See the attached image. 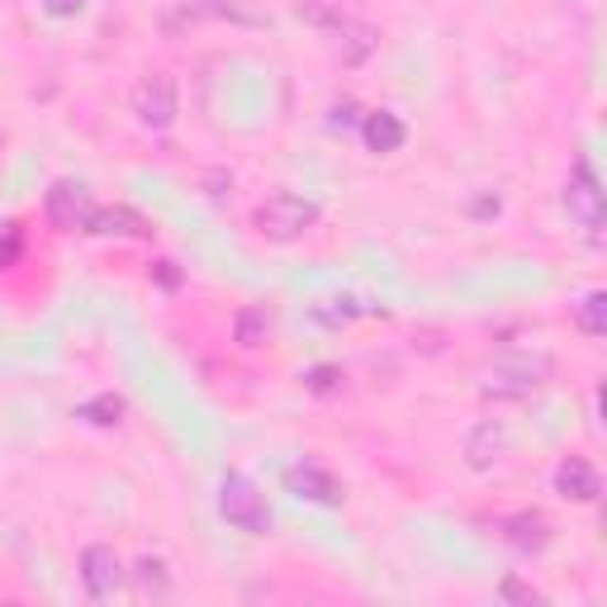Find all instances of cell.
Here are the masks:
<instances>
[{
  "label": "cell",
  "mask_w": 607,
  "mask_h": 607,
  "mask_svg": "<svg viewBox=\"0 0 607 607\" xmlns=\"http://www.w3.org/2000/svg\"><path fill=\"white\" fill-rule=\"evenodd\" d=\"M551 371H555V365H551V356H541V351H513V356L493 361V371L484 380V394L522 398V394H532L536 385H546Z\"/></svg>",
  "instance_id": "obj_1"
},
{
  "label": "cell",
  "mask_w": 607,
  "mask_h": 607,
  "mask_svg": "<svg viewBox=\"0 0 607 607\" xmlns=\"http://www.w3.org/2000/svg\"><path fill=\"white\" fill-rule=\"evenodd\" d=\"M219 513L228 518V526H237V532H252L262 536L270 526V508H266V493L252 484V479L243 475H228L219 489Z\"/></svg>",
  "instance_id": "obj_2"
},
{
  "label": "cell",
  "mask_w": 607,
  "mask_h": 607,
  "mask_svg": "<svg viewBox=\"0 0 607 607\" xmlns=\"http://www.w3.org/2000/svg\"><path fill=\"white\" fill-rule=\"evenodd\" d=\"M318 210L303 195H290V190H276L262 210H257V228L270 237V243H295L303 228H313Z\"/></svg>",
  "instance_id": "obj_3"
},
{
  "label": "cell",
  "mask_w": 607,
  "mask_h": 607,
  "mask_svg": "<svg viewBox=\"0 0 607 607\" xmlns=\"http://www.w3.org/2000/svg\"><path fill=\"white\" fill-rule=\"evenodd\" d=\"M175 109H181V100H175V82H171V76H148V82H138L134 115L148 124V129H167V124L175 119Z\"/></svg>",
  "instance_id": "obj_4"
},
{
  "label": "cell",
  "mask_w": 607,
  "mask_h": 607,
  "mask_svg": "<svg viewBox=\"0 0 607 607\" xmlns=\"http://www.w3.org/2000/svg\"><path fill=\"white\" fill-rule=\"evenodd\" d=\"M565 210L579 228H603V190H598V175L588 162L574 167L569 175V190H565Z\"/></svg>",
  "instance_id": "obj_5"
},
{
  "label": "cell",
  "mask_w": 607,
  "mask_h": 607,
  "mask_svg": "<svg viewBox=\"0 0 607 607\" xmlns=\"http://www.w3.org/2000/svg\"><path fill=\"white\" fill-rule=\"evenodd\" d=\"M82 584L90 598H115V588L124 584V561L109 546H86L82 551Z\"/></svg>",
  "instance_id": "obj_6"
},
{
  "label": "cell",
  "mask_w": 607,
  "mask_h": 607,
  "mask_svg": "<svg viewBox=\"0 0 607 607\" xmlns=\"http://www.w3.org/2000/svg\"><path fill=\"white\" fill-rule=\"evenodd\" d=\"M90 214H95V204H90V195L82 185L62 181V185L47 190V219H53L57 228H86Z\"/></svg>",
  "instance_id": "obj_7"
},
{
  "label": "cell",
  "mask_w": 607,
  "mask_h": 607,
  "mask_svg": "<svg viewBox=\"0 0 607 607\" xmlns=\"http://www.w3.org/2000/svg\"><path fill=\"white\" fill-rule=\"evenodd\" d=\"M555 489H561L565 499H574V503H594L598 493H603V479H598V470L588 466V460L569 456V460L555 466Z\"/></svg>",
  "instance_id": "obj_8"
},
{
  "label": "cell",
  "mask_w": 607,
  "mask_h": 607,
  "mask_svg": "<svg viewBox=\"0 0 607 607\" xmlns=\"http://www.w3.org/2000/svg\"><path fill=\"white\" fill-rule=\"evenodd\" d=\"M290 489L299 493V499H313V503H328V508L342 503V484L328 470H318V466H295L290 470Z\"/></svg>",
  "instance_id": "obj_9"
},
{
  "label": "cell",
  "mask_w": 607,
  "mask_h": 607,
  "mask_svg": "<svg viewBox=\"0 0 607 607\" xmlns=\"http://www.w3.org/2000/svg\"><path fill=\"white\" fill-rule=\"evenodd\" d=\"M503 451H508V427L503 423H479L475 433L466 437V460L475 470H489Z\"/></svg>",
  "instance_id": "obj_10"
},
{
  "label": "cell",
  "mask_w": 607,
  "mask_h": 607,
  "mask_svg": "<svg viewBox=\"0 0 607 607\" xmlns=\"http://www.w3.org/2000/svg\"><path fill=\"white\" fill-rule=\"evenodd\" d=\"M332 29V47H338V57L347 62V67H356L361 57H371V47H375V29L371 24H356V20H338V24H328Z\"/></svg>",
  "instance_id": "obj_11"
},
{
  "label": "cell",
  "mask_w": 607,
  "mask_h": 607,
  "mask_svg": "<svg viewBox=\"0 0 607 607\" xmlns=\"http://www.w3.org/2000/svg\"><path fill=\"white\" fill-rule=\"evenodd\" d=\"M361 138L371 152H398L404 148V119L390 115V109H375V115H365Z\"/></svg>",
  "instance_id": "obj_12"
},
{
  "label": "cell",
  "mask_w": 607,
  "mask_h": 607,
  "mask_svg": "<svg viewBox=\"0 0 607 607\" xmlns=\"http://www.w3.org/2000/svg\"><path fill=\"white\" fill-rule=\"evenodd\" d=\"M503 526H508V541H513L518 551H541V546H546V541H551V536H546V522L532 518V513L508 518Z\"/></svg>",
  "instance_id": "obj_13"
},
{
  "label": "cell",
  "mask_w": 607,
  "mask_h": 607,
  "mask_svg": "<svg viewBox=\"0 0 607 607\" xmlns=\"http://www.w3.org/2000/svg\"><path fill=\"white\" fill-rule=\"evenodd\" d=\"M86 228L90 233H142V219L129 210H95Z\"/></svg>",
  "instance_id": "obj_14"
},
{
  "label": "cell",
  "mask_w": 607,
  "mask_h": 607,
  "mask_svg": "<svg viewBox=\"0 0 607 607\" xmlns=\"http://www.w3.org/2000/svg\"><path fill=\"white\" fill-rule=\"evenodd\" d=\"M603 309H607V303H603V290H588L579 303H574V323H579L584 332H588V338H603Z\"/></svg>",
  "instance_id": "obj_15"
},
{
  "label": "cell",
  "mask_w": 607,
  "mask_h": 607,
  "mask_svg": "<svg viewBox=\"0 0 607 607\" xmlns=\"http://www.w3.org/2000/svg\"><path fill=\"white\" fill-rule=\"evenodd\" d=\"M233 332H237V342H243V347H262L266 332H270L266 309H243V313H237V323H233Z\"/></svg>",
  "instance_id": "obj_16"
},
{
  "label": "cell",
  "mask_w": 607,
  "mask_h": 607,
  "mask_svg": "<svg viewBox=\"0 0 607 607\" xmlns=\"http://www.w3.org/2000/svg\"><path fill=\"white\" fill-rule=\"evenodd\" d=\"M82 418H90L95 427H115L124 418V398L119 394H95L90 404L82 408Z\"/></svg>",
  "instance_id": "obj_17"
},
{
  "label": "cell",
  "mask_w": 607,
  "mask_h": 607,
  "mask_svg": "<svg viewBox=\"0 0 607 607\" xmlns=\"http://www.w3.org/2000/svg\"><path fill=\"white\" fill-rule=\"evenodd\" d=\"M295 10L309 24H318V29H328V24L342 20V0H295Z\"/></svg>",
  "instance_id": "obj_18"
},
{
  "label": "cell",
  "mask_w": 607,
  "mask_h": 607,
  "mask_svg": "<svg viewBox=\"0 0 607 607\" xmlns=\"http://www.w3.org/2000/svg\"><path fill=\"white\" fill-rule=\"evenodd\" d=\"M134 579H138V594L142 598H148V594H167V565L162 561H138Z\"/></svg>",
  "instance_id": "obj_19"
},
{
  "label": "cell",
  "mask_w": 607,
  "mask_h": 607,
  "mask_svg": "<svg viewBox=\"0 0 607 607\" xmlns=\"http://www.w3.org/2000/svg\"><path fill=\"white\" fill-rule=\"evenodd\" d=\"M43 6L53 10V14H82V6H86V0H43Z\"/></svg>",
  "instance_id": "obj_20"
},
{
  "label": "cell",
  "mask_w": 607,
  "mask_h": 607,
  "mask_svg": "<svg viewBox=\"0 0 607 607\" xmlns=\"http://www.w3.org/2000/svg\"><path fill=\"white\" fill-rule=\"evenodd\" d=\"M157 280H162L167 290H171V285H181V276H175V262H157Z\"/></svg>",
  "instance_id": "obj_21"
},
{
  "label": "cell",
  "mask_w": 607,
  "mask_h": 607,
  "mask_svg": "<svg viewBox=\"0 0 607 607\" xmlns=\"http://www.w3.org/2000/svg\"><path fill=\"white\" fill-rule=\"evenodd\" d=\"M351 115H356V105H338V109H332V129H347Z\"/></svg>",
  "instance_id": "obj_22"
}]
</instances>
